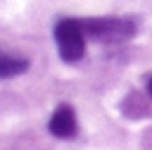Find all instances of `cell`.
Wrapping results in <instances>:
<instances>
[{
  "instance_id": "cell-1",
  "label": "cell",
  "mask_w": 152,
  "mask_h": 150,
  "mask_svg": "<svg viewBox=\"0 0 152 150\" xmlns=\"http://www.w3.org/2000/svg\"><path fill=\"white\" fill-rule=\"evenodd\" d=\"M81 26L86 31V38H93L97 43H121L135 36V21L128 17H95V19H81Z\"/></svg>"
},
{
  "instance_id": "cell-2",
  "label": "cell",
  "mask_w": 152,
  "mask_h": 150,
  "mask_svg": "<svg viewBox=\"0 0 152 150\" xmlns=\"http://www.w3.org/2000/svg\"><path fill=\"white\" fill-rule=\"evenodd\" d=\"M55 40L59 57L69 64L78 62L86 52V31L81 26V19H59L55 24Z\"/></svg>"
},
{
  "instance_id": "cell-3",
  "label": "cell",
  "mask_w": 152,
  "mask_h": 150,
  "mask_svg": "<svg viewBox=\"0 0 152 150\" xmlns=\"http://www.w3.org/2000/svg\"><path fill=\"white\" fill-rule=\"evenodd\" d=\"M48 129H50V133L57 136V138H74L76 131H78L74 107H71V105H59V107L52 112Z\"/></svg>"
},
{
  "instance_id": "cell-4",
  "label": "cell",
  "mask_w": 152,
  "mask_h": 150,
  "mask_svg": "<svg viewBox=\"0 0 152 150\" xmlns=\"http://www.w3.org/2000/svg\"><path fill=\"white\" fill-rule=\"evenodd\" d=\"M28 69V60L19 57V55H7L0 50V79H12L19 76Z\"/></svg>"
},
{
  "instance_id": "cell-5",
  "label": "cell",
  "mask_w": 152,
  "mask_h": 150,
  "mask_svg": "<svg viewBox=\"0 0 152 150\" xmlns=\"http://www.w3.org/2000/svg\"><path fill=\"white\" fill-rule=\"evenodd\" d=\"M147 95L152 98V76H150V81H147Z\"/></svg>"
}]
</instances>
